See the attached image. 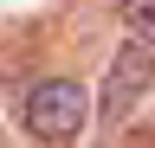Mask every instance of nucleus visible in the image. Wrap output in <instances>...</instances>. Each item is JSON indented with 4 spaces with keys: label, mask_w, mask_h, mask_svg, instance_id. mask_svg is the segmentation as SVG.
I'll use <instances>...</instances> for the list:
<instances>
[{
    "label": "nucleus",
    "mask_w": 155,
    "mask_h": 148,
    "mask_svg": "<svg viewBox=\"0 0 155 148\" xmlns=\"http://www.w3.org/2000/svg\"><path fill=\"white\" fill-rule=\"evenodd\" d=\"M149 77H155V58L142 45H123L116 65H110V77H104V122H123V109L149 90Z\"/></svg>",
    "instance_id": "2"
},
{
    "label": "nucleus",
    "mask_w": 155,
    "mask_h": 148,
    "mask_svg": "<svg viewBox=\"0 0 155 148\" xmlns=\"http://www.w3.org/2000/svg\"><path fill=\"white\" fill-rule=\"evenodd\" d=\"M84 122H91V97H84L78 77H39V84L26 90V129H32L45 148L78 142Z\"/></svg>",
    "instance_id": "1"
},
{
    "label": "nucleus",
    "mask_w": 155,
    "mask_h": 148,
    "mask_svg": "<svg viewBox=\"0 0 155 148\" xmlns=\"http://www.w3.org/2000/svg\"><path fill=\"white\" fill-rule=\"evenodd\" d=\"M123 26H129V45L155 58V0H123Z\"/></svg>",
    "instance_id": "3"
}]
</instances>
